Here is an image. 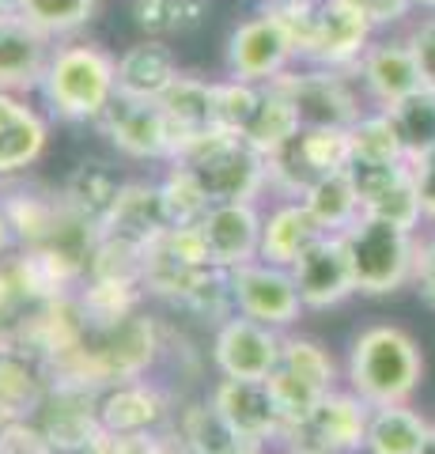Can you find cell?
I'll list each match as a JSON object with an SVG mask.
<instances>
[{"instance_id": "6da1fadb", "label": "cell", "mask_w": 435, "mask_h": 454, "mask_svg": "<svg viewBox=\"0 0 435 454\" xmlns=\"http://www.w3.org/2000/svg\"><path fill=\"white\" fill-rule=\"evenodd\" d=\"M424 356L401 325H371L353 340L348 352V390L371 409L405 405L420 387Z\"/></svg>"}, {"instance_id": "7a4b0ae2", "label": "cell", "mask_w": 435, "mask_h": 454, "mask_svg": "<svg viewBox=\"0 0 435 454\" xmlns=\"http://www.w3.org/2000/svg\"><path fill=\"white\" fill-rule=\"evenodd\" d=\"M53 114L68 121H99L118 95V61L99 46H65L42 80Z\"/></svg>"}, {"instance_id": "3957f363", "label": "cell", "mask_w": 435, "mask_h": 454, "mask_svg": "<svg viewBox=\"0 0 435 454\" xmlns=\"http://www.w3.org/2000/svg\"><path fill=\"white\" fill-rule=\"evenodd\" d=\"M171 163L193 170V178L205 186L213 205L254 201L261 193V186L269 182L265 155L254 145H246V137L220 133V129L193 140V145L186 152H178Z\"/></svg>"}, {"instance_id": "277c9868", "label": "cell", "mask_w": 435, "mask_h": 454, "mask_svg": "<svg viewBox=\"0 0 435 454\" xmlns=\"http://www.w3.org/2000/svg\"><path fill=\"white\" fill-rule=\"evenodd\" d=\"M345 250L348 265L356 277V292L363 295H390L413 284V265H416V235L405 227L360 216L348 223L345 231Z\"/></svg>"}, {"instance_id": "5b68a950", "label": "cell", "mask_w": 435, "mask_h": 454, "mask_svg": "<svg viewBox=\"0 0 435 454\" xmlns=\"http://www.w3.org/2000/svg\"><path fill=\"white\" fill-rule=\"evenodd\" d=\"M333 382H337V364L330 356V348H322L311 337H284L280 364L269 375L273 397L280 405V417H284V432L311 413L322 397H330L337 390Z\"/></svg>"}, {"instance_id": "8992f818", "label": "cell", "mask_w": 435, "mask_h": 454, "mask_svg": "<svg viewBox=\"0 0 435 454\" xmlns=\"http://www.w3.org/2000/svg\"><path fill=\"white\" fill-rule=\"evenodd\" d=\"M353 160L348 148V129H303L288 140L284 148H276L265 167H269V186H276L291 201H303V193L315 182L345 170Z\"/></svg>"}, {"instance_id": "52a82bcc", "label": "cell", "mask_w": 435, "mask_h": 454, "mask_svg": "<svg viewBox=\"0 0 435 454\" xmlns=\"http://www.w3.org/2000/svg\"><path fill=\"white\" fill-rule=\"evenodd\" d=\"M368 420L371 405L353 390H333L330 397L307 413L299 424L280 435L288 450L307 454H356L368 443Z\"/></svg>"}, {"instance_id": "ba28073f", "label": "cell", "mask_w": 435, "mask_h": 454, "mask_svg": "<svg viewBox=\"0 0 435 454\" xmlns=\"http://www.w3.org/2000/svg\"><path fill=\"white\" fill-rule=\"evenodd\" d=\"M299 110V121L307 129H353L363 114L353 83L341 68H288L284 76L273 80Z\"/></svg>"}, {"instance_id": "9c48e42d", "label": "cell", "mask_w": 435, "mask_h": 454, "mask_svg": "<svg viewBox=\"0 0 435 454\" xmlns=\"http://www.w3.org/2000/svg\"><path fill=\"white\" fill-rule=\"evenodd\" d=\"M299 61V46L296 38L284 31V23L269 12L246 20L235 27V35L228 38V73L231 80H246V83H273L276 76H284L291 65Z\"/></svg>"}, {"instance_id": "30bf717a", "label": "cell", "mask_w": 435, "mask_h": 454, "mask_svg": "<svg viewBox=\"0 0 435 454\" xmlns=\"http://www.w3.org/2000/svg\"><path fill=\"white\" fill-rule=\"evenodd\" d=\"M348 178L360 193V212L371 220L405 227L416 231L424 220V205L416 193V178L409 163H363L353 160L348 163Z\"/></svg>"}, {"instance_id": "8fae6325", "label": "cell", "mask_w": 435, "mask_h": 454, "mask_svg": "<svg viewBox=\"0 0 435 454\" xmlns=\"http://www.w3.org/2000/svg\"><path fill=\"white\" fill-rule=\"evenodd\" d=\"M231 295H235L238 315L254 318L261 325H273V330H284V325L299 318V310H307L291 269L269 265L261 258L231 269Z\"/></svg>"}, {"instance_id": "7c38bea8", "label": "cell", "mask_w": 435, "mask_h": 454, "mask_svg": "<svg viewBox=\"0 0 435 454\" xmlns=\"http://www.w3.org/2000/svg\"><path fill=\"white\" fill-rule=\"evenodd\" d=\"M103 137L129 160H171V129H167L163 106L148 103V98H129L114 95V103L103 110V118L95 121Z\"/></svg>"}, {"instance_id": "4fadbf2b", "label": "cell", "mask_w": 435, "mask_h": 454, "mask_svg": "<svg viewBox=\"0 0 435 454\" xmlns=\"http://www.w3.org/2000/svg\"><path fill=\"white\" fill-rule=\"evenodd\" d=\"M284 352V337L273 325L235 315L216 330L213 360L223 379H269Z\"/></svg>"}, {"instance_id": "5bb4252c", "label": "cell", "mask_w": 435, "mask_h": 454, "mask_svg": "<svg viewBox=\"0 0 435 454\" xmlns=\"http://www.w3.org/2000/svg\"><path fill=\"white\" fill-rule=\"evenodd\" d=\"M35 420L42 424V432L50 435V443L58 447V454L99 443L103 439L99 390L76 387V382H50V394L35 413Z\"/></svg>"}, {"instance_id": "9a60e30c", "label": "cell", "mask_w": 435, "mask_h": 454, "mask_svg": "<svg viewBox=\"0 0 435 454\" xmlns=\"http://www.w3.org/2000/svg\"><path fill=\"white\" fill-rule=\"evenodd\" d=\"M213 405L231 424V432L254 447L284 435V417H280L269 379H220Z\"/></svg>"}, {"instance_id": "2e32d148", "label": "cell", "mask_w": 435, "mask_h": 454, "mask_svg": "<svg viewBox=\"0 0 435 454\" xmlns=\"http://www.w3.org/2000/svg\"><path fill=\"white\" fill-rule=\"evenodd\" d=\"M375 42V27L353 12L341 0H322L318 4V20L315 31L303 46V61H311L318 68H356L360 57L368 53Z\"/></svg>"}, {"instance_id": "e0dca14e", "label": "cell", "mask_w": 435, "mask_h": 454, "mask_svg": "<svg viewBox=\"0 0 435 454\" xmlns=\"http://www.w3.org/2000/svg\"><path fill=\"white\" fill-rule=\"evenodd\" d=\"M50 61V35L23 12H0V91L23 95L42 88Z\"/></svg>"}, {"instance_id": "ac0fdd59", "label": "cell", "mask_w": 435, "mask_h": 454, "mask_svg": "<svg viewBox=\"0 0 435 454\" xmlns=\"http://www.w3.org/2000/svg\"><path fill=\"white\" fill-rule=\"evenodd\" d=\"M291 277H296L303 307L311 310H330L356 292V277L353 265H348V250L341 235H326L322 243H315L291 265Z\"/></svg>"}, {"instance_id": "d6986e66", "label": "cell", "mask_w": 435, "mask_h": 454, "mask_svg": "<svg viewBox=\"0 0 435 454\" xmlns=\"http://www.w3.org/2000/svg\"><path fill=\"white\" fill-rule=\"evenodd\" d=\"M261 223L254 201H228V205H213L201 220L208 254H213L216 269H238L261 258Z\"/></svg>"}, {"instance_id": "ffe728a7", "label": "cell", "mask_w": 435, "mask_h": 454, "mask_svg": "<svg viewBox=\"0 0 435 454\" xmlns=\"http://www.w3.org/2000/svg\"><path fill=\"white\" fill-rule=\"evenodd\" d=\"M360 83L368 98L378 110H390L405 103L409 95H416L424 88L420 80V68H416V57L409 50V38H390V42H371L368 53L360 57L356 65Z\"/></svg>"}, {"instance_id": "44dd1931", "label": "cell", "mask_w": 435, "mask_h": 454, "mask_svg": "<svg viewBox=\"0 0 435 454\" xmlns=\"http://www.w3.org/2000/svg\"><path fill=\"white\" fill-rule=\"evenodd\" d=\"M171 420V402L148 379L114 382L99 390V424L103 435H151Z\"/></svg>"}, {"instance_id": "7402d4cb", "label": "cell", "mask_w": 435, "mask_h": 454, "mask_svg": "<svg viewBox=\"0 0 435 454\" xmlns=\"http://www.w3.org/2000/svg\"><path fill=\"white\" fill-rule=\"evenodd\" d=\"M8 277L16 284L19 303H31V307L76 295V284L88 280V273L76 262H68L53 247H23L19 258L8 262Z\"/></svg>"}, {"instance_id": "603a6c76", "label": "cell", "mask_w": 435, "mask_h": 454, "mask_svg": "<svg viewBox=\"0 0 435 454\" xmlns=\"http://www.w3.org/2000/svg\"><path fill=\"white\" fill-rule=\"evenodd\" d=\"M50 129L35 106H27L19 95L0 91V178H16L27 167H35L46 152Z\"/></svg>"}, {"instance_id": "cb8c5ba5", "label": "cell", "mask_w": 435, "mask_h": 454, "mask_svg": "<svg viewBox=\"0 0 435 454\" xmlns=\"http://www.w3.org/2000/svg\"><path fill=\"white\" fill-rule=\"evenodd\" d=\"M326 235L330 231L315 220V212L303 201H284V205H276L261 223V262L291 269Z\"/></svg>"}, {"instance_id": "d4e9b609", "label": "cell", "mask_w": 435, "mask_h": 454, "mask_svg": "<svg viewBox=\"0 0 435 454\" xmlns=\"http://www.w3.org/2000/svg\"><path fill=\"white\" fill-rule=\"evenodd\" d=\"M178 76L182 73H178L175 50L163 38H144L118 57V95L159 103Z\"/></svg>"}, {"instance_id": "484cf974", "label": "cell", "mask_w": 435, "mask_h": 454, "mask_svg": "<svg viewBox=\"0 0 435 454\" xmlns=\"http://www.w3.org/2000/svg\"><path fill=\"white\" fill-rule=\"evenodd\" d=\"M163 231H171V220H167L159 186H148V182H125V190L118 197L114 212H110L103 235H114V239H121V243H133L140 250H148Z\"/></svg>"}, {"instance_id": "4316f807", "label": "cell", "mask_w": 435, "mask_h": 454, "mask_svg": "<svg viewBox=\"0 0 435 454\" xmlns=\"http://www.w3.org/2000/svg\"><path fill=\"white\" fill-rule=\"evenodd\" d=\"M167 129H171V148L175 155L186 152L193 140H201L216 129V114H213V83H205L198 76H178L171 83V91L159 98ZM171 155V160H175Z\"/></svg>"}, {"instance_id": "83f0119b", "label": "cell", "mask_w": 435, "mask_h": 454, "mask_svg": "<svg viewBox=\"0 0 435 454\" xmlns=\"http://www.w3.org/2000/svg\"><path fill=\"white\" fill-rule=\"evenodd\" d=\"M121 190H125V182L118 178L114 167H106L99 160H83L73 175L65 178L61 197H65L68 212H76L83 223H91V227L103 231L110 212H114V205H118Z\"/></svg>"}, {"instance_id": "f1b7e54d", "label": "cell", "mask_w": 435, "mask_h": 454, "mask_svg": "<svg viewBox=\"0 0 435 454\" xmlns=\"http://www.w3.org/2000/svg\"><path fill=\"white\" fill-rule=\"evenodd\" d=\"M4 220L12 227V239H19L23 247H46L58 227L65 220V197L61 193H46V190H16L0 197Z\"/></svg>"}, {"instance_id": "f546056e", "label": "cell", "mask_w": 435, "mask_h": 454, "mask_svg": "<svg viewBox=\"0 0 435 454\" xmlns=\"http://www.w3.org/2000/svg\"><path fill=\"white\" fill-rule=\"evenodd\" d=\"M431 432V424L416 413V409L405 405H378L371 409L368 420V454H420L424 450V439Z\"/></svg>"}, {"instance_id": "4dcf8cb0", "label": "cell", "mask_w": 435, "mask_h": 454, "mask_svg": "<svg viewBox=\"0 0 435 454\" xmlns=\"http://www.w3.org/2000/svg\"><path fill=\"white\" fill-rule=\"evenodd\" d=\"M175 435L186 443L193 454H258L261 447L246 443V439H238L231 432V424L216 413V405L208 402H193L178 413L175 420Z\"/></svg>"}, {"instance_id": "1f68e13d", "label": "cell", "mask_w": 435, "mask_h": 454, "mask_svg": "<svg viewBox=\"0 0 435 454\" xmlns=\"http://www.w3.org/2000/svg\"><path fill=\"white\" fill-rule=\"evenodd\" d=\"M303 129V121H299V110L296 103L276 88V83H265L261 88V103L254 110V121L246 125V145H254L265 160L276 152V148H284L291 137H296Z\"/></svg>"}, {"instance_id": "d6a6232c", "label": "cell", "mask_w": 435, "mask_h": 454, "mask_svg": "<svg viewBox=\"0 0 435 454\" xmlns=\"http://www.w3.org/2000/svg\"><path fill=\"white\" fill-rule=\"evenodd\" d=\"M144 292H148L144 284H121V280H95V277H88L76 288V303H80V310H83V318H88L91 330H106V325H118L125 318H133Z\"/></svg>"}, {"instance_id": "836d02e7", "label": "cell", "mask_w": 435, "mask_h": 454, "mask_svg": "<svg viewBox=\"0 0 435 454\" xmlns=\"http://www.w3.org/2000/svg\"><path fill=\"white\" fill-rule=\"evenodd\" d=\"M303 205L315 212V220L326 227L330 235H341L348 223H356L363 212H360V193L348 178V167L337 170V175L315 182L311 190L303 193Z\"/></svg>"}, {"instance_id": "e575fe53", "label": "cell", "mask_w": 435, "mask_h": 454, "mask_svg": "<svg viewBox=\"0 0 435 454\" xmlns=\"http://www.w3.org/2000/svg\"><path fill=\"white\" fill-rule=\"evenodd\" d=\"M390 121H394V133L401 140L405 163H416L424 155L435 152V91L420 88L416 95H409L405 103L390 106Z\"/></svg>"}, {"instance_id": "d590c367", "label": "cell", "mask_w": 435, "mask_h": 454, "mask_svg": "<svg viewBox=\"0 0 435 454\" xmlns=\"http://www.w3.org/2000/svg\"><path fill=\"white\" fill-rule=\"evenodd\" d=\"M136 27L151 38H175L198 31L208 16V0H133Z\"/></svg>"}, {"instance_id": "8d00e7d4", "label": "cell", "mask_w": 435, "mask_h": 454, "mask_svg": "<svg viewBox=\"0 0 435 454\" xmlns=\"http://www.w3.org/2000/svg\"><path fill=\"white\" fill-rule=\"evenodd\" d=\"M348 148H353V160H363V163H405L401 140L386 110H371V114L363 110L356 125L348 129Z\"/></svg>"}, {"instance_id": "74e56055", "label": "cell", "mask_w": 435, "mask_h": 454, "mask_svg": "<svg viewBox=\"0 0 435 454\" xmlns=\"http://www.w3.org/2000/svg\"><path fill=\"white\" fill-rule=\"evenodd\" d=\"M159 193H163V208H167V220H171V227L201 223L205 212L213 208L205 186H201L198 178H193V170L178 167V163L167 170V178L159 182Z\"/></svg>"}, {"instance_id": "f35d334b", "label": "cell", "mask_w": 435, "mask_h": 454, "mask_svg": "<svg viewBox=\"0 0 435 454\" xmlns=\"http://www.w3.org/2000/svg\"><path fill=\"white\" fill-rule=\"evenodd\" d=\"M261 103V88L246 80H223L213 83V114H216V129L243 137L246 125L254 121V110Z\"/></svg>"}, {"instance_id": "ab89813d", "label": "cell", "mask_w": 435, "mask_h": 454, "mask_svg": "<svg viewBox=\"0 0 435 454\" xmlns=\"http://www.w3.org/2000/svg\"><path fill=\"white\" fill-rule=\"evenodd\" d=\"M19 12L53 38V35L80 31V27L91 20L95 0H23Z\"/></svg>"}, {"instance_id": "60d3db41", "label": "cell", "mask_w": 435, "mask_h": 454, "mask_svg": "<svg viewBox=\"0 0 435 454\" xmlns=\"http://www.w3.org/2000/svg\"><path fill=\"white\" fill-rule=\"evenodd\" d=\"M0 454H58V447L35 417H16L0 424Z\"/></svg>"}, {"instance_id": "b9f144b4", "label": "cell", "mask_w": 435, "mask_h": 454, "mask_svg": "<svg viewBox=\"0 0 435 454\" xmlns=\"http://www.w3.org/2000/svg\"><path fill=\"white\" fill-rule=\"evenodd\" d=\"M103 454H178L175 435H103L99 439Z\"/></svg>"}, {"instance_id": "7bdbcfd3", "label": "cell", "mask_w": 435, "mask_h": 454, "mask_svg": "<svg viewBox=\"0 0 435 454\" xmlns=\"http://www.w3.org/2000/svg\"><path fill=\"white\" fill-rule=\"evenodd\" d=\"M409 50L416 57V68H420L424 88L435 91V16H424L409 31Z\"/></svg>"}, {"instance_id": "ee69618b", "label": "cell", "mask_w": 435, "mask_h": 454, "mask_svg": "<svg viewBox=\"0 0 435 454\" xmlns=\"http://www.w3.org/2000/svg\"><path fill=\"white\" fill-rule=\"evenodd\" d=\"M341 4L360 12V16L368 20L375 31H378V27H390V23H401L416 8L413 0H341Z\"/></svg>"}, {"instance_id": "f6af8a7d", "label": "cell", "mask_w": 435, "mask_h": 454, "mask_svg": "<svg viewBox=\"0 0 435 454\" xmlns=\"http://www.w3.org/2000/svg\"><path fill=\"white\" fill-rule=\"evenodd\" d=\"M413 288L416 295L435 310V235L416 243V265H413Z\"/></svg>"}, {"instance_id": "bcb514c9", "label": "cell", "mask_w": 435, "mask_h": 454, "mask_svg": "<svg viewBox=\"0 0 435 454\" xmlns=\"http://www.w3.org/2000/svg\"><path fill=\"white\" fill-rule=\"evenodd\" d=\"M409 167H413V178H416L420 205H424V220H435V152L409 163Z\"/></svg>"}, {"instance_id": "7dc6e473", "label": "cell", "mask_w": 435, "mask_h": 454, "mask_svg": "<svg viewBox=\"0 0 435 454\" xmlns=\"http://www.w3.org/2000/svg\"><path fill=\"white\" fill-rule=\"evenodd\" d=\"M16 303H19L16 284H12V277H8V265H0V318H8V310Z\"/></svg>"}, {"instance_id": "c3c4849f", "label": "cell", "mask_w": 435, "mask_h": 454, "mask_svg": "<svg viewBox=\"0 0 435 454\" xmlns=\"http://www.w3.org/2000/svg\"><path fill=\"white\" fill-rule=\"evenodd\" d=\"M8 243H12V227H8V220H4V208H0V254L8 250Z\"/></svg>"}, {"instance_id": "681fc988", "label": "cell", "mask_w": 435, "mask_h": 454, "mask_svg": "<svg viewBox=\"0 0 435 454\" xmlns=\"http://www.w3.org/2000/svg\"><path fill=\"white\" fill-rule=\"evenodd\" d=\"M420 454H435V424H431V432L424 439V450H420Z\"/></svg>"}, {"instance_id": "f907efd6", "label": "cell", "mask_w": 435, "mask_h": 454, "mask_svg": "<svg viewBox=\"0 0 435 454\" xmlns=\"http://www.w3.org/2000/svg\"><path fill=\"white\" fill-rule=\"evenodd\" d=\"M23 0H0V12H19Z\"/></svg>"}, {"instance_id": "816d5d0a", "label": "cell", "mask_w": 435, "mask_h": 454, "mask_svg": "<svg viewBox=\"0 0 435 454\" xmlns=\"http://www.w3.org/2000/svg\"><path fill=\"white\" fill-rule=\"evenodd\" d=\"M68 454H103L99 443H91V447H80V450H68Z\"/></svg>"}, {"instance_id": "f5cc1de1", "label": "cell", "mask_w": 435, "mask_h": 454, "mask_svg": "<svg viewBox=\"0 0 435 454\" xmlns=\"http://www.w3.org/2000/svg\"><path fill=\"white\" fill-rule=\"evenodd\" d=\"M413 4H420V8H428V12H435V0H413Z\"/></svg>"}, {"instance_id": "db71d44e", "label": "cell", "mask_w": 435, "mask_h": 454, "mask_svg": "<svg viewBox=\"0 0 435 454\" xmlns=\"http://www.w3.org/2000/svg\"><path fill=\"white\" fill-rule=\"evenodd\" d=\"M288 454H307V450H288Z\"/></svg>"}]
</instances>
